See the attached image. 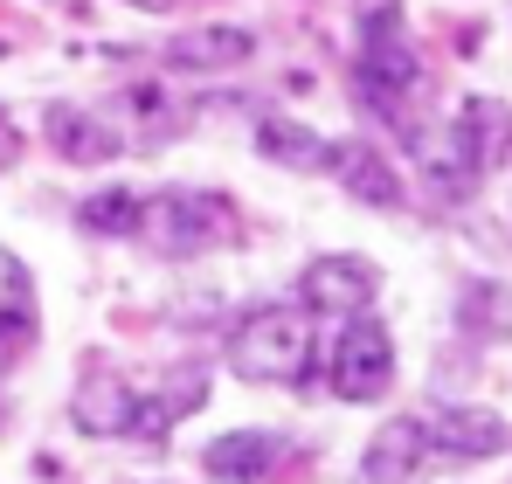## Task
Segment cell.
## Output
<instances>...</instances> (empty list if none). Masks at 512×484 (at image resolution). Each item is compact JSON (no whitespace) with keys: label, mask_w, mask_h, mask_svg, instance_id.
Instances as JSON below:
<instances>
[{"label":"cell","mask_w":512,"mask_h":484,"mask_svg":"<svg viewBox=\"0 0 512 484\" xmlns=\"http://www.w3.org/2000/svg\"><path fill=\"white\" fill-rule=\"evenodd\" d=\"M423 90V63H416V42L402 28L395 7H367L360 21V56H353V97L381 118V125H402L409 132V104Z\"/></svg>","instance_id":"1"},{"label":"cell","mask_w":512,"mask_h":484,"mask_svg":"<svg viewBox=\"0 0 512 484\" xmlns=\"http://www.w3.org/2000/svg\"><path fill=\"white\" fill-rule=\"evenodd\" d=\"M139 236L167 263L229 249L236 242V201L222 187H160V194H139Z\"/></svg>","instance_id":"2"},{"label":"cell","mask_w":512,"mask_h":484,"mask_svg":"<svg viewBox=\"0 0 512 484\" xmlns=\"http://www.w3.org/2000/svg\"><path fill=\"white\" fill-rule=\"evenodd\" d=\"M229 367L243 381H263V388H284V381H305L312 374V325H305V305H250L243 319L229 325Z\"/></svg>","instance_id":"3"},{"label":"cell","mask_w":512,"mask_h":484,"mask_svg":"<svg viewBox=\"0 0 512 484\" xmlns=\"http://www.w3.org/2000/svg\"><path fill=\"white\" fill-rule=\"evenodd\" d=\"M395 381V332L360 312V319L333 325V346H326V388L340 402H381Z\"/></svg>","instance_id":"4"},{"label":"cell","mask_w":512,"mask_h":484,"mask_svg":"<svg viewBox=\"0 0 512 484\" xmlns=\"http://www.w3.org/2000/svg\"><path fill=\"white\" fill-rule=\"evenodd\" d=\"M374 291H381V270L367 256H312L305 277H298V305L319 312V319H333V325L360 319L374 305Z\"/></svg>","instance_id":"5"},{"label":"cell","mask_w":512,"mask_h":484,"mask_svg":"<svg viewBox=\"0 0 512 484\" xmlns=\"http://www.w3.org/2000/svg\"><path fill=\"white\" fill-rule=\"evenodd\" d=\"M423 443H429V457H443V464H485V457H499L512 443V429H506L499 408L450 402L423 422Z\"/></svg>","instance_id":"6"},{"label":"cell","mask_w":512,"mask_h":484,"mask_svg":"<svg viewBox=\"0 0 512 484\" xmlns=\"http://www.w3.org/2000/svg\"><path fill=\"white\" fill-rule=\"evenodd\" d=\"M256 56V28L243 21H208V28H180L167 42V70L173 77H222V70H243Z\"/></svg>","instance_id":"7"},{"label":"cell","mask_w":512,"mask_h":484,"mask_svg":"<svg viewBox=\"0 0 512 484\" xmlns=\"http://www.w3.org/2000/svg\"><path fill=\"white\" fill-rule=\"evenodd\" d=\"M319 173H333L360 208H402V201H409V187H402L395 160H388L381 146H367V139H333Z\"/></svg>","instance_id":"8"},{"label":"cell","mask_w":512,"mask_h":484,"mask_svg":"<svg viewBox=\"0 0 512 484\" xmlns=\"http://www.w3.org/2000/svg\"><path fill=\"white\" fill-rule=\"evenodd\" d=\"M201 464H208V478H222V484H270L284 471V436H270V429H229V436H215L201 450Z\"/></svg>","instance_id":"9"},{"label":"cell","mask_w":512,"mask_h":484,"mask_svg":"<svg viewBox=\"0 0 512 484\" xmlns=\"http://www.w3.org/2000/svg\"><path fill=\"white\" fill-rule=\"evenodd\" d=\"M42 139H49L70 166H104V160H118V153H125L118 125H111V118H97V111H84V104H56V111H49V125H42Z\"/></svg>","instance_id":"10"},{"label":"cell","mask_w":512,"mask_h":484,"mask_svg":"<svg viewBox=\"0 0 512 484\" xmlns=\"http://www.w3.org/2000/svg\"><path fill=\"white\" fill-rule=\"evenodd\" d=\"M70 422L84 436H132L139 422V388L132 381H111V374H90L84 388L70 395Z\"/></svg>","instance_id":"11"},{"label":"cell","mask_w":512,"mask_h":484,"mask_svg":"<svg viewBox=\"0 0 512 484\" xmlns=\"http://www.w3.org/2000/svg\"><path fill=\"white\" fill-rule=\"evenodd\" d=\"M429 464V443H423V422L416 415H395L374 443H367V464H360V484H409Z\"/></svg>","instance_id":"12"},{"label":"cell","mask_w":512,"mask_h":484,"mask_svg":"<svg viewBox=\"0 0 512 484\" xmlns=\"http://www.w3.org/2000/svg\"><path fill=\"white\" fill-rule=\"evenodd\" d=\"M201 402H208V374H201V367H180V374H167L160 395H139V422H132V436H139V443H160L173 422H187Z\"/></svg>","instance_id":"13"},{"label":"cell","mask_w":512,"mask_h":484,"mask_svg":"<svg viewBox=\"0 0 512 484\" xmlns=\"http://www.w3.org/2000/svg\"><path fill=\"white\" fill-rule=\"evenodd\" d=\"M35 339V270L0 242V353Z\"/></svg>","instance_id":"14"},{"label":"cell","mask_w":512,"mask_h":484,"mask_svg":"<svg viewBox=\"0 0 512 484\" xmlns=\"http://www.w3.org/2000/svg\"><path fill=\"white\" fill-rule=\"evenodd\" d=\"M326 132H312L305 118H256V153L277 166H298V173H319L326 166Z\"/></svg>","instance_id":"15"},{"label":"cell","mask_w":512,"mask_h":484,"mask_svg":"<svg viewBox=\"0 0 512 484\" xmlns=\"http://www.w3.org/2000/svg\"><path fill=\"white\" fill-rule=\"evenodd\" d=\"M450 125H457L464 153L485 166V173H492V166H499V153L512 146V111L499 104V97H471V104H464V111H457Z\"/></svg>","instance_id":"16"},{"label":"cell","mask_w":512,"mask_h":484,"mask_svg":"<svg viewBox=\"0 0 512 484\" xmlns=\"http://www.w3.org/2000/svg\"><path fill=\"white\" fill-rule=\"evenodd\" d=\"M77 229H84V236H139V194H132V187H118V180H111V187H90L84 201H77Z\"/></svg>","instance_id":"17"},{"label":"cell","mask_w":512,"mask_h":484,"mask_svg":"<svg viewBox=\"0 0 512 484\" xmlns=\"http://www.w3.org/2000/svg\"><path fill=\"white\" fill-rule=\"evenodd\" d=\"M21 160V132H14V118H7V104H0V173Z\"/></svg>","instance_id":"18"},{"label":"cell","mask_w":512,"mask_h":484,"mask_svg":"<svg viewBox=\"0 0 512 484\" xmlns=\"http://www.w3.org/2000/svg\"><path fill=\"white\" fill-rule=\"evenodd\" d=\"M139 7H146V14H167V7H173V0H139Z\"/></svg>","instance_id":"19"}]
</instances>
